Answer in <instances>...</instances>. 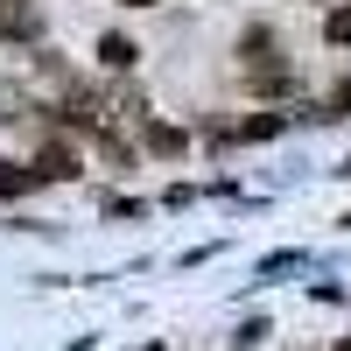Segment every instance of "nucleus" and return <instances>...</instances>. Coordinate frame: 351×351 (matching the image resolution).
I'll list each match as a JSON object with an SVG mask.
<instances>
[{
  "mask_svg": "<svg viewBox=\"0 0 351 351\" xmlns=\"http://www.w3.org/2000/svg\"><path fill=\"white\" fill-rule=\"evenodd\" d=\"M0 36H8V43H36L43 36V14L28 8V0H0Z\"/></svg>",
  "mask_w": 351,
  "mask_h": 351,
  "instance_id": "nucleus-1",
  "label": "nucleus"
},
{
  "mask_svg": "<svg viewBox=\"0 0 351 351\" xmlns=\"http://www.w3.org/2000/svg\"><path fill=\"white\" fill-rule=\"evenodd\" d=\"M36 176H49V183H64V176H77V148H64V141H49V148L36 155Z\"/></svg>",
  "mask_w": 351,
  "mask_h": 351,
  "instance_id": "nucleus-2",
  "label": "nucleus"
},
{
  "mask_svg": "<svg viewBox=\"0 0 351 351\" xmlns=\"http://www.w3.org/2000/svg\"><path fill=\"white\" fill-rule=\"evenodd\" d=\"M99 56H106V71H134L141 64V43L134 36H99Z\"/></svg>",
  "mask_w": 351,
  "mask_h": 351,
  "instance_id": "nucleus-3",
  "label": "nucleus"
},
{
  "mask_svg": "<svg viewBox=\"0 0 351 351\" xmlns=\"http://www.w3.org/2000/svg\"><path fill=\"white\" fill-rule=\"evenodd\" d=\"M239 56H246V64H260V71H281V64H274V36H267V28H246V36H239Z\"/></svg>",
  "mask_w": 351,
  "mask_h": 351,
  "instance_id": "nucleus-4",
  "label": "nucleus"
},
{
  "mask_svg": "<svg viewBox=\"0 0 351 351\" xmlns=\"http://www.w3.org/2000/svg\"><path fill=\"white\" fill-rule=\"evenodd\" d=\"M141 141H148L155 155H183V127H162V120H148V127H141Z\"/></svg>",
  "mask_w": 351,
  "mask_h": 351,
  "instance_id": "nucleus-5",
  "label": "nucleus"
},
{
  "mask_svg": "<svg viewBox=\"0 0 351 351\" xmlns=\"http://www.w3.org/2000/svg\"><path fill=\"white\" fill-rule=\"evenodd\" d=\"M0 120H28V92H21V84H8V77H0Z\"/></svg>",
  "mask_w": 351,
  "mask_h": 351,
  "instance_id": "nucleus-6",
  "label": "nucleus"
},
{
  "mask_svg": "<svg viewBox=\"0 0 351 351\" xmlns=\"http://www.w3.org/2000/svg\"><path fill=\"white\" fill-rule=\"evenodd\" d=\"M28 183H36V169H28V162H8V169H0V197H21Z\"/></svg>",
  "mask_w": 351,
  "mask_h": 351,
  "instance_id": "nucleus-7",
  "label": "nucleus"
},
{
  "mask_svg": "<svg viewBox=\"0 0 351 351\" xmlns=\"http://www.w3.org/2000/svg\"><path fill=\"white\" fill-rule=\"evenodd\" d=\"M232 134H239V141H267V134H281V112H260V120H239Z\"/></svg>",
  "mask_w": 351,
  "mask_h": 351,
  "instance_id": "nucleus-8",
  "label": "nucleus"
},
{
  "mask_svg": "<svg viewBox=\"0 0 351 351\" xmlns=\"http://www.w3.org/2000/svg\"><path fill=\"white\" fill-rule=\"evenodd\" d=\"M324 36H330V43H351V8H337V14L324 21Z\"/></svg>",
  "mask_w": 351,
  "mask_h": 351,
  "instance_id": "nucleus-9",
  "label": "nucleus"
},
{
  "mask_svg": "<svg viewBox=\"0 0 351 351\" xmlns=\"http://www.w3.org/2000/svg\"><path fill=\"white\" fill-rule=\"evenodd\" d=\"M120 8H155V0H120Z\"/></svg>",
  "mask_w": 351,
  "mask_h": 351,
  "instance_id": "nucleus-10",
  "label": "nucleus"
},
{
  "mask_svg": "<svg viewBox=\"0 0 351 351\" xmlns=\"http://www.w3.org/2000/svg\"><path fill=\"white\" fill-rule=\"evenodd\" d=\"M337 351H351V337H344V344H337Z\"/></svg>",
  "mask_w": 351,
  "mask_h": 351,
  "instance_id": "nucleus-11",
  "label": "nucleus"
},
{
  "mask_svg": "<svg viewBox=\"0 0 351 351\" xmlns=\"http://www.w3.org/2000/svg\"><path fill=\"white\" fill-rule=\"evenodd\" d=\"M344 176H351V162H344Z\"/></svg>",
  "mask_w": 351,
  "mask_h": 351,
  "instance_id": "nucleus-12",
  "label": "nucleus"
}]
</instances>
